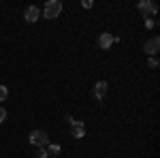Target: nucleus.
<instances>
[{"mask_svg": "<svg viewBox=\"0 0 160 158\" xmlns=\"http://www.w3.org/2000/svg\"><path fill=\"white\" fill-rule=\"evenodd\" d=\"M60 13H62V2L60 0H49V2H45L41 15H43L45 19H56Z\"/></svg>", "mask_w": 160, "mask_h": 158, "instance_id": "f257e3e1", "label": "nucleus"}, {"mask_svg": "<svg viewBox=\"0 0 160 158\" xmlns=\"http://www.w3.org/2000/svg\"><path fill=\"white\" fill-rule=\"evenodd\" d=\"M28 141L37 147H47L49 145V135L45 133V130H32L30 137H28Z\"/></svg>", "mask_w": 160, "mask_h": 158, "instance_id": "f03ea898", "label": "nucleus"}, {"mask_svg": "<svg viewBox=\"0 0 160 158\" xmlns=\"http://www.w3.org/2000/svg\"><path fill=\"white\" fill-rule=\"evenodd\" d=\"M137 7H139V11L143 13V17H145V19H148V15H156V13H158V4H156V2H152V0H141Z\"/></svg>", "mask_w": 160, "mask_h": 158, "instance_id": "7ed1b4c3", "label": "nucleus"}, {"mask_svg": "<svg viewBox=\"0 0 160 158\" xmlns=\"http://www.w3.org/2000/svg\"><path fill=\"white\" fill-rule=\"evenodd\" d=\"M158 49H160V38H158V37L149 38L148 43H145V54H148L149 58H156V54H158Z\"/></svg>", "mask_w": 160, "mask_h": 158, "instance_id": "20e7f679", "label": "nucleus"}, {"mask_svg": "<svg viewBox=\"0 0 160 158\" xmlns=\"http://www.w3.org/2000/svg\"><path fill=\"white\" fill-rule=\"evenodd\" d=\"M38 17H41V9H38V7H28V9H26L24 19L28 22V24H34Z\"/></svg>", "mask_w": 160, "mask_h": 158, "instance_id": "39448f33", "label": "nucleus"}, {"mask_svg": "<svg viewBox=\"0 0 160 158\" xmlns=\"http://www.w3.org/2000/svg\"><path fill=\"white\" fill-rule=\"evenodd\" d=\"M71 135H73L75 139L86 137V126H83V122H77V120H75L73 124H71Z\"/></svg>", "mask_w": 160, "mask_h": 158, "instance_id": "423d86ee", "label": "nucleus"}, {"mask_svg": "<svg viewBox=\"0 0 160 158\" xmlns=\"http://www.w3.org/2000/svg\"><path fill=\"white\" fill-rule=\"evenodd\" d=\"M107 90H109L107 81H96L94 84V96L98 98V100H102V98L107 96Z\"/></svg>", "mask_w": 160, "mask_h": 158, "instance_id": "0eeeda50", "label": "nucleus"}, {"mask_svg": "<svg viewBox=\"0 0 160 158\" xmlns=\"http://www.w3.org/2000/svg\"><path fill=\"white\" fill-rule=\"evenodd\" d=\"M111 43H113V34H109V32H102L98 37V45L100 49H109L111 47Z\"/></svg>", "mask_w": 160, "mask_h": 158, "instance_id": "6e6552de", "label": "nucleus"}, {"mask_svg": "<svg viewBox=\"0 0 160 158\" xmlns=\"http://www.w3.org/2000/svg\"><path fill=\"white\" fill-rule=\"evenodd\" d=\"M45 150H47V156H58V154H60V145H58V143H53V145H47Z\"/></svg>", "mask_w": 160, "mask_h": 158, "instance_id": "1a4fd4ad", "label": "nucleus"}, {"mask_svg": "<svg viewBox=\"0 0 160 158\" xmlns=\"http://www.w3.org/2000/svg\"><path fill=\"white\" fill-rule=\"evenodd\" d=\"M9 96V90H7V85H0V100H7Z\"/></svg>", "mask_w": 160, "mask_h": 158, "instance_id": "9d476101", "label": "nucleus"}, {"mask_svg": "<svg viewBox=\"0 0 160 158\" xmlns=\"http://www.w3.org/2000/svg\"><path fill=\"white\" fill-rule=\"evenodd\" d=\"M148 66L149 69H158V60L156 58H148Z\"/></svg>", "mask_w": 160, "mask_h": 158, "instance_id": "9b49d317", "label": "nucleus"}, {"mask_svg": "<svg viewBox=\"0 0 160 158\" xmlns=\"http://www.w3.org/2000/svg\"><path fill=\"white\" fill-rule=\"evenodd\" d=\"M37 158H49V156H47V150H45V147H38Z\"/></svg>", "mask_w": 160, "mask_h": 158, "instance_id": "f8f14e48", "label": "nucleus"}, {"mask_svg": "<svg viewBox=\"0 0 160 158\" xmlns=\"http://www.w3.org/2000/svg\"><path fill=\"white\" fill-rule=\"evenodd\" d=\"M4 120H7V109H4V107H0V124H2Z\"/></svg>", "mask_w": 160, "mask_h": 158, "instance_id": "ddd939ff", "label": "nucleus"}, {"mask_svg": "<svg viewBox=\"0 0 160 158\" xmlns=\"http://www.w3.org/2000/svg\"><path fill=\"white\" fill-rule=\"evenodd\" d=\"M154 26H156V19H145V28H154Z\"/></svg>", "mask_w": 160, "mask_h": 158, "instance_id": "4468645a", "label": "nucleus"}, {"mask_svg": "<svg viewBox=\"0 0 160 158\" xmlns=\"http://www.w3.org/2000/svg\"><path fill=\"white\" fill-rule=\"evenodd\" d=\"M81 4H83V9H92V4H94V2H92V0H83Z\"/></svg>", "mask_w": 160, "mask_h": 158, "instance_id": "2eb2a0df", "label": "nucleus"}, {"mask_svg": "<svg viewBox=\"0 0 160 158\" xmlns=\"http://www.w3.org/2000/svg\"><path fill=\"white\" fill-rule=\"evenodd\" d=\"M64 122H66V124H73V115H64Z\"/></svg>", "mask_w": 160, "mask_h": 158, "instance_id": "dca6fc26", "label": "nucleus"}]
</instances>
